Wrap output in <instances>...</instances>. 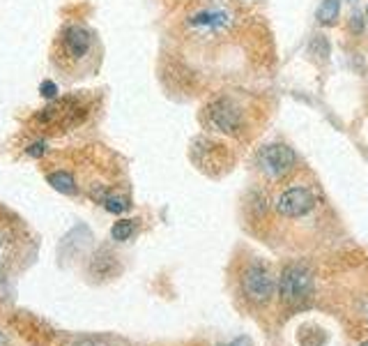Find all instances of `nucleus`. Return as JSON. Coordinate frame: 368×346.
Here are the masks:
<instances>
[{
	"instance_id": "obj_8",
	"label": "nucleus",
	"mask_w": 368,
	"mask_h": 346,
	"mask_svg": "<svg viewBox=\"0 0 368 346\" xmlns=\"http://www.w3.org/2000/svg\"><path fill=\"white\" fill-rule=\"evenodd\" d=\"M49 185L56 189L60 194H76V183H74V176L67 171H56V173H49Z\"/></svg>"
},
{
	"instance_id": "obj_3",
	"label": "nucleus",
	"mask_w": 368,
	"mask_h": 346,
	"mask_svg": "<svg viewBox=\"0 0 368 346\" xmlns=\"http://www.w3.org/2000/svg\"><path fill=\"white\" fill-rule=\"evenodd\" d=\"M258 162H260V169L265 171L269 178H281L288 171H293L297 155L293 148H288L286 143H269L260 150Z\"/></svg>"
},
{
	"instance_id": "obj_18",
	"label": "nucleus",
	"mask_w": 368,
	"mask_h": 346,
	"mask_svg": "<svg viewBox=\"0 0 368 346\" xmlns=\"http://www.w3.org/2000/svg\"><path fill=\"white\" fill-rule=\"evenodd\" d=\"M5 298V282H3V275H0V300Z\"/></svg>"
},
{
	"instance_id": "obj_7",
	"label": "nucleus",
	"mask_w": 368,
	"mask_h": 346,
	"mask_svg": "<svg viewBox=\"0 0 368 346\" xmlns=\"http://www.w3.org/2000/svg\"><path fill=\"white\" fill-rule=\"evenodd\" d=\"M189 23L194 25V28L219 30V28H226V25L231 23V16L223 14V12H200V14H196Z\"/></svg>"
},
{
	"instance_id": "obj_11",
	"label": "nucleus",
	"mask_w": 368,
	"mask_h": 346,
	"mask_svg": "<svg viewBox=\"0 0 368 346\" xmlns=\"http://www.w3.org/2000/svg\"><path fill=\"white\" fill-rule=\"evenodd\" d=\"M134 231H136V222L134 220H120V222L113 224L111 236H113V240L125 242V240H129L131 236H134Z\"/></svg>"
},
{
	"instance_id": "obj_14",
	"label": "nucleus",
	"mask_w": 368,
	"mask_h": 346,
	"mask_svg": "<svg viewBox=\"0 0 368 346\" xmlns=\"http://www.w3.org/2000/svg\"><path fill=\"white\" fill-rule=\"evenodd\" d=\"M39 93H42V97H47V100H56V97H58V85H56L54 81H42Z\"/></svg>"
},
{
	"instance_id": "obj_12",
	"label": "nucleus",
	"mask_w": 368,
	"mask_h": 346,
	"mask_svg": "<svg viewBox=\"0 0 368 346\" xmlns=\"http://www.w3.org/2000/svg\"><path fill=\"white\" fill-rule=\"evenodd\" d=\"M104 208H106L109 213H113V215H120V213H125L127 208H129V201L125 196H106L104 198Z\"/></svg>"
},
{
	"instance_id": "obj_20",
	"label": "nucleus",
	"mask_w": 368,
	"mask_h": 346,
	"mask_svg": "<svg viewBox=\"0 0 368 346\" xmlns=\"http://www.w3.org/2000/svg\"><path fill=\"white\" fill-rule=\"evenodd\" d=\"M362 346H368V342H364V344H362Z\"/></svg>"
},
{
	"instance_id": "obj_5",
	"label": "nucleus",
	"mask_w": 368,
	"mask_h": 346,
	"mask_svg": "<svg viewBox=\"0 0 368 346\" xmlns=\"http://www.w3.org/2000/svg\"><path fill=\"white\" fill-rule=\"evenodd\" d=\"M315 205V196L306 187H293L278 196L276 210L286 215V217H304L306 213H311Z\"/></svg>"
},
{
	"instance_id": "obj_10",
	"label": "nucleus",
	"mask_w": 368,
	"mask_h": 346,
	"mask_svg": "<svg viewBox=\"0 0 368 346\" xmlns=\"http://www.w3.org/2000/svg\"><path fill=\"white\" fill-rule=\"evenodd\" d=\"M341 10V0H322V5L318 7V21L322 25H334L338 19Z\"/></svg>"
},
{
	"instance_id": "obj_2",
	"label": "nucleus",
	"mask_w": 368,
	"mask_h": 346,
	"mask_svg": "<svg viewBox=\"0 0 368 346\" xmlns=\"http://www.w3.org/2000/svg\"><path fill=\"white\" fill-rule=\"evenodd\" d=\"M242 287H244V293H247V298L251 302H256V305H267L276 291V282H274V275L269 273L267 266L251 263L247 270H244Z\"/></svg>"
},
{
	"instance_id": "obj_6",
	"label": "nucleus",
	"mask_w": 368,
	"mask_h": 346,
	"mask_svg": "<svg viewBox=\"0 0 368 346\" xmlns=\"http://www.w3.org/2000/svg\"><path fill=\"white\" fill-rule=\"evenodd\" d=\"M92 47V35L83 25H67L63 32V49L69 58H83L87 56V51Z\"/></svg>"
},
{
	"instance_id": "obj_15",
	"label": "nucleus",
	"mask_w": 368,
	"mask_h": 346,
	"mask_svg": "<svg viewBox=\"0 0 368 346\" xmlns=\"http://www.w3.org/2000/svg\"><path fill=\"white\" fill-rule=\"evenodd\" d=\"M74 346H111L104 340H97V337H85V340H78Z\"/></svg>"
},
{
	"instance_id": "obj_9",
	"label": "nucleus",
	"mask_w": 368,
	"mask_h": 346,
	"mask_svg": "<svg viewBox=\"0 0 368 346\" xmlns=\"http://www.w3.org/2000/svg\"><path fill=\"white\" fill-rule=\"evenodd\" d=\"M12 254H14V236L5 224H0V268L10 263Z\"/></svg>"
},
{
	"instance_id": "obj_13",
	"label": "nucleus",
	"mask_w": 368,
	"mask_h": 346,
	"mask_svg": "<svg viewBox=\"0 0 368 346\" xmlns=\"http://www.w3.org/2000/svg\"><path fill=\"white\" fill-rule=\"evenodd\" d=\"M311 51L315 56H320V60L329 58V42L325 35H315V40L311 42Z\"/></svg>"
},
{
	"instance_id": "obj_17",
	"label": "nucleus",
	"mask_w": 368,
	"mask_h": 346,
	"mask_svg": "<svg viewBox=\"0 0 368 346\" xmlns=\"http://www.w3.org/2000/svg\"><path fill=\"white\" fill-rule=\"evenodd\" d=\"M226 346H253L249 337H238V340H233L231 344H226Z\"/></svg>"
},
{
	"instance_id": "obj_16",
	"label": "nucleus",
	"mask_w": 368,
	"mask_h": 346,
	"mask_svg": "<svg viewBox=\"0 0 368 346\" xmlns=\"http://www.w3.org/2000/svg\"><path fill=\"white\" fill-rule=\"evenodd\" d=\"M28 155H30V157H42V155H44V143L42 141L39 143H32L30 148H28Z\"/></svg>"
},
{
	"instance_id": "obj_19",
	"label": "nucleus",
	"mask_w": 368,
	"mask_h": 346,
	"mask_svg": "<svg viewBox=\"0 0 368 346\" xmlns=\"http://www.w3.org/2000/svg\"><path fill=\"white\" fill-rule=\"evenodd\" d=\"M7 344V337L3 335V333H0V346H5Z\"/></svg>"
},
{
	"instance_id": "obj_1",
	"label": "nucleus",
	"mask_w": 368,
	"mask_h": 346,
	"mask_svg": "<svg viewBox=\"0 0 368 346\" xmlns=\"http://www.w3.org/2000/svg\"><path fill=\"white\" fill-rule=\"evenodd\" d=\"M278 293L288 305H300L313 293V275L304 263H290L283 268L278 280Z\"/></svg>"
},
{
	"instance_id": "obj_4",
	"label": "nucleus",
	"mask_w": 368,
	"mask_h": 346,
	"mask_svg": "<svg viewBox=\"0 0 368 346\" xmlns=\"http://www.w3.org/2000/svg\"><path fill=\"white\" fill-rule=\"evenodd\" d=\"M207 118H209V125L223 134H235L242 125L240 107L231 100H216L209 104Z\"/></svg>"
}]
</instances>
